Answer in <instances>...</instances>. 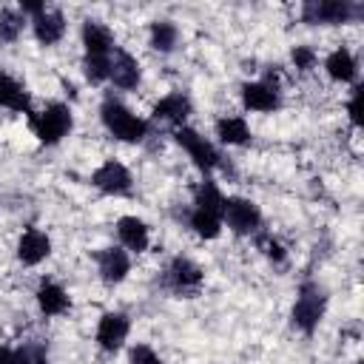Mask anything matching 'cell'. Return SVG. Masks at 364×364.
Returning a JSON list of instances; mask_svg holds the SVG:
<instances>
[{"label":"cell","mask_w":364,"mask_h":364,"mask_svg":"<svg viewBox=\"0 0 364 364\" xmlns=\"http://www.w3.org/2000/svg\"><path fill=\"white\" fill-rule=\"evenodd\" d=\"M82 46H85V57H108L117 48L111 28L97 23V20L82 23Z\"/></svg>","instance_id":"obj_13"},{"label":"cell","mask_w":364,"mask_h":364,"mask_svg":"<svg viewBox=\"0 0 364 364\" xmlns=\"http://www.w3.org/2000/svg\"><path fill=\"white\" fill-rule=\"evenodd\" d=\"M128 330H131V321L125 313H105L97 324V344L105 350V353H114L125 344L128 338Z\"/></svg>","instance_id":"obj_9"},{"label":"cell","mask_w":364,"mask_h":364,"mask_svg":"<svg viewBox=\"0 0 364 364\" xmlns=\"http://www.w3.org/2000/svg\"><path fill=\"white\" fill-rule=\"evenodd\" d=\"M128 364H162V358L148 347V344H136L128 353Z\"/></svg>","instance_id":"obj_29"},{"label":"cell","mask_w":364,"mask_h":364,"mask_svg":"<svg viewBox=\"0 0 364 364\" xmlns=\"http://www.w3.org/2000/svg\"><path fill=\"white\" fill-rule=\"evenodd\" d=\"M82 68H85L88 82H102V80H108V71H111V54L108 57H85Z\"/></svg>","instance_id":"obj_26"},{"label":"cell","mask_w":364,"mask_h":364,"mask_svg":"<svg viewBox=\"0 0 364 364\" xmlns=\"http://www.w3.org/2000/svg\"><path fill=\"white\" fill-rule=\"evenodd\" d=\"M20 9H23V14H34V17H40V14L46 11V3H37V0H23V3H20Z\"/></svg>","instance_id":"obj_32"},{"label":"cell","mask_w":364,"mask_h":364,"mask_svg":"<svg viewBox=\"0 0 364 364\" xmlns=\"http://www.w3.org/2000/svg\"><path fill=\"white\" fill-rule=\"evenodd\" d=\"M0 105L11 111H28V91L11 77L0 71Z\"/></svg>","instance_id":"obj_20"},{"label":"cell","mask_w":364,"mask_h":364,"mask_svg":"<svg viewBox=\"0 0 364 364\" xmlns=\"http://www.w3.org/2000/svg\"><path fill=\"white\" fill-rule=\"evenodd\" d=\"M188 114H191V100H188L185 94H179V91L162 97V100L154 105V119L173 122V125H179V128H182V122L188 119Z\"/></svg>","instance_id":"obj_18"},{"label":"cell","mask_w":364,"mask_h":364,"mask_svg":"<svg viewBox=\"0 0 364 364\" xmlns=\"http://www.w3.org/2000/svg\"><path fill=\"white\" fill-rule=\"evenodd\" d=\"M0 364H17V353L11 347H0Z\"/></svg>","instance_id":"obj_33"},{"label":"cell","mask_w":364,"mask_h":364,"mask_svg":"<svg viewBox=\"0 0 364 364\" xmlns=\"http://www.w3.org/2000/svg\"><path fill=\"white\" fill-rule=\"evenodd\" d=\"M176 43H179V28H176L171 20H156V23H151V48L168 54V51L176 48Z\"/></svg>","instance_id":"obj_23"},{"label":"cell","mask_w":364,"mask_h":364,"mask_svg":"<svg viewBox=\"0 0 364 364\" xmlns=\"http://www.w3.org/2000/svg\"><path fill=\"white\" fill-rule=\"evenodd\" d=\"M74 125V117H71V108L63 105V102H48L40 114L31 117V131L37 134V139L43 145H57Z\"/></svg>","instance_id":"obj_2"},{"label":"cell","mask_w":364,"mask_h":364,"mask_svg":"<svg viewBox=\"0 0 364 364\" xmlns=\"http://www.w3.org/2000/svg\"><path fill=\"white\" fill-rule=\"evenodd\" d=\"M324 68H327L330 80H336V82H353L355 74H358V63H355L353 51L344 48V46L330 51V57L324 60Z\"/></svg>","instance_id":"obj_19"},{"label":"cell","mask_w":364,"mask_h":364,"mask_svg":"<svg viewBox=\"0 0 364 364\" xmlns=\"http://www.w3.org/2000/svg\"><path fill=\"white\" fill-rule=\"evenodd\" d=\"M324 307H327V296L324 290L316 284V282H304L301 290H299V299L293 304V327H299L301 333H313L324 316Z\"/></svg>","instance_id":"obj_3"},{"label":"cell","mask_w":364,"mask_h":364,"mask_svg":"<svg viewBox=\"0 0 364 364\" xmlns=\"http://www.w3.org/2000/svg\"><path fill=\"white\" fill-rule=\"evenodd\" d=\"M108 80H114L117 88L128 91V88H136L139 85V63L122 51V48H114L111 51V71H108Z\"/></svg>","instance_id":"obj_12"},{"label":"cell","mask_w":364,"mask_h":364,"mask_svg":"<svg viewBox=\"0 0 364 364\" xmlns=\"http://www.w3.org/2000/svg\"><path fill=\"white\" fill-rule=\"evenodd\" d=\"M100 117H102V125L108 128V134L122 142H142L148 136V122L139 119L131 108H125L119 100H105L100 108Z\"/></svg>","instance_id":"obj_1"},{"label":"cell","mask_w":364,"mask_h":364,"mask_svg":"<svg viewBox=\"0 0 364 364\" xmlns=\"http://www.w3.org/2000/svg\"><path fill=\"white\" fill-rule=\"evenodd\" d=\"M14 353H17V364H48L46 347H43V344H37V341H28V344L17 347Z\"/></svg>","instance_id":"obj_27"},{"label":"cell","mask_w":364,"mask_h":364,"mask_svg":"<svg viewBox=\"0 0 364 364\" xmlns=\"http://www.w3.org/2000/svg\"><path fill=\"white\" fill-rule=\"evenodd\" d=\"M65 34V17L57 9H46L40 17H34V37L43 46H54L60 43Z\"/></svg>","instance_id":"obj_16"},{"label":"cell","mask_w":364,"mask_h":364,"mask_svg":"<svg viewBox=\"0 0 364 364\" xmlns=\"http://www.w3.org/2000/svg\"><path fill=\"white\" fill-rule=\"evenodd\" d=\"M202 282H205L202 267L185 256H176L165 270V287L176 296H196L202 290Z\"/></svg>","instance_id":"obj_5"},{"label":"cell","mask_w":364,"mask_h":364,"mask_svg":"<svg viewBox=\"0 0 364 364\" xmlns=\"http://www.w3.org/2000/svg\"><path fill=\"white\" fill-rule=\"evenodd\" d=\"M222 222H228V228L239 236L245 233H256L262 225V213L259 205L245 199V196H228L222 205Z\"/></svg>","instance_id":"obj_6"},{"label":"cell","mask_w":364,"mask_h":364,"mask_svg":"<svg viewBox=\"0 0 364 364\" xmlns=\"http://www.w3.org/2000/svg\"><path fill=\"white\" fill-rule=\"evenodd\" d=\"M361 94H364V88L355 85V88H353V97H350V102H347V111H350V119H353L355 128L361 125Z\"/></svg>","instance_id":"obj_31"},{"label":"cell","mask_w":364,"mask_h":364,"mask_svg":"<svg viewBox=\"0 0 364 364\" xmlns=\"http://www.w3.org/2000/svg\"><path fill=\"white\" fill-rule=\"evenodd\" d=\"M176 142L188 151V156L193 159V165L199 168V171H205V173H210L213 168H219L222 165V156H219V151L205 139V136H199L193 128H176Z\"/></svg>","instance_id":"obj_7"},{"label":"cell","mask_w":364,"mask_h":364,"mask_svg":"<svg viewBox=\"0 0 364 364\" xmlns=\"http://www.w3.org/2000/svg\"><path fill=\"white\" fill-rule=\"evenodd\" d=\"M37 304H40V310L46 316H63L71 307V299H68V293L57 282L43 279L40 287H37Z\"/></svg>","instance_id":"obj_15"},{"label":"cell","mask_w":364,"mask_h":364,"mask_svg":"<svg viewBox=\"0 0 364 364\" xmlns=\"http://www.w3.org/2000/svg\"><path fill=\"white\" fill-rule=\"evenodd\" d=\"M222 205H225V196H222L219 185H216L213 179H205V182L196 188L193 208H199V210H210V213H219V216H222Z\"/></svg>","instance_id":"obj_24"},{"label":"cell","mask_w":364,"mask_h":364,"mask_svg":"<svg viewBox=\"0 0 364 364\" xmlns=\"http://www.w3.org/2000/svg\"><path fill=\"white\" fill-rule=\"evenodd\" d=\"M216 136L225 145H245V142H250V128L242 117H222L216 122Z\"/></svg>","instance_id":"obj_21"},{"label":"cell","mask_w":364,"mask_h":364,"mask_svg":"<svg viewBox=\"0 0 364 364\" xmlns=\"http://www.w3.org/2000/svg\"><path fill=\"white\" fill-rule=\"evenodd\" d=\"M23 14L20 11H14V9H0V40H6V43H14L17 37H20V31H23Z\"/></svg>","instance_id":"obj_25"},{"label":"cell","mask_w":364,"mask_h":364,"mask_svg":"<svg viewBox=\"0 0 364 364\" xmlns=\"http://www.w3.org/2000/svg\"><path fill=\"white\" fill-rule=\"evenodd\" d=\"M361 17V6H353L350 0H307L301 6V20L310 26H336V23H350Z\"/></svg>","instance_id":"obj_4"},{"label":"cell","mask_w":364,"mask_h":364,"mask_svg":"<svg viewBox=\"0 0 364 364\" xmlns=\"http://www.w3.org/2000/svg\"><path fill=\"white\" fill-rule=\"evenodd\" d=\"M188 225H191L193 233L202 236V239H216V236L222 233V216H219V213H210V210H199V208L191 210Z\"/></svg>","instance_id":"obj_22"},{"label":"cell","mask_w":364,"mask_h":364,"mask_svg":"<svg viewBox=\"0 0 364 364\" xmlns=\"http://www.w3.org/2000/svg\"><path fill=\"white\" fill-rule=\"evenodd\" d=\"M293 65H296L299 71H310V68L316 65V51H313L310 46H296V48H293Z\"/></svg>","instance_id":"obj_30"},{"label":"cell","mask_w":364,"mask_h":364,"mask_svg":"<svg viewBox=\"0 0 364 364\" xmlns=\"http://www.w3.org/2000/svg\"><path fill=\"white\" fill-rule=\"evenodd\" d=\"M242 102L250 111H273V108H279V91L264 85L262 80L259 82H245L242 85Z\"/></svg>","instance_id":"obj_17"},{"label":"cell","mask_w":364,"mask_h":364,"mask_svg":"<svg viewBox=\"0 0 364 364\" xmlns=\"http://www.w3.org/2000/svg\"><path fill=\"white\" fill-rule=\"evenodd\" d=\"M256 247L267 256V259H273V262H284V247L273 239V236H267V233H259L256 236Z\"/></svg>","instance_id":"obj_28"},{"label":"cell","mask_w":364,"mask_h":364,"mask_svg":"<svg viewBox=\"0 0 364 364\" xmlns=\"http://www.w3.org/2000/svg\"><path fill=\"white\" fill-rule=\"evenodd\" d=\"M97 270L105 284H119L131 270V256L122 247H105L97 253Z\"/></svg>","instance_id":"obj_10"},{"label":"cell","mask_w":364,"mask_h":364,"mask_svg":"<svg viewBox=\"0 0 364 364\" xmlns=\"http://www.w3.org/2000/svg\"><path fill=\"white\" fill-rule=\"evenodd\" d=\"M117 236H119L122 247L131 250V253L148 250V242H151L148 225H145L142 219H136V216H122V219L117 222Z\"/></svg>","instance_id":"obj_14"},{"label":"cell","mask_w":364,"mask_h":364,"mask_svg":"<svg viewBox=\"0 0 364 364\" xmlns=\"http://www.w3.org/2000/svg\"><path fill=\"white\" fill-rule=\"evenodd\" d=\"M48 253H51V239L40 228L23 230V236L17 242V259L23 264H40L43 259H48Z\"/></svg>","instance_id":"obj_11"},{"label":"cell","mask_w":364,"mask_h":364,"mask_svg":"<svg viewBox=\"0 0 364 364\" xmlns=\"http://www.w3.org/2000/svg\"><path fill=\"white\" fill-rule=\"evenodd\" d=\"M91 182H94V188H100L102 193H111V196H125V193H131V173H128V168H125L122 162H117V159L102 162V165L91 173Z\"/></svg>","instance_id":"obj_8"}]
</instances>
